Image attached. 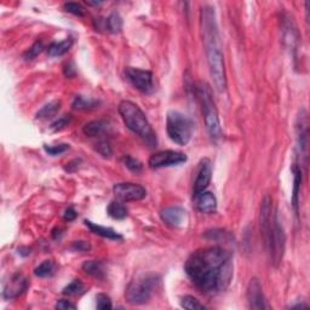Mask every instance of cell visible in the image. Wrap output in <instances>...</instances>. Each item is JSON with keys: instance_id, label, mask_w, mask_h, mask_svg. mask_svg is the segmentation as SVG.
<instances>
[{"instance_id": "cell-21", "label": "cell", "mask_w": 310, "mask_h": 310, "mask_svg": "<svg viewBox=\"0 0 310 310\" xmlns=\"http://www.w3.org/2000/svg\"><path fill=\"white\" fill-rule=\"evenodd\" d=\"M72 45L73 38H67L59 43H52L48 49L49 56L50 57H59V56H63L71 50Z\"/></svg>"}, {"instance_id": "cell-11", "label": "cell", "mask_w": 310, "mask_h": 310, "mask_svg": "<svg viewBox=\"0 0 310 310\" xmlns=\"http://www.w3.org/2000/svg\"><path fill=\"white\" fill-rule=\"evenodd\" d=\"M113 193L116 198L121 201H139L147 196L144 187L136 184V183H118L113 187Z\"/></svg>"}, {"instance_id": "cell-4", "label": "cell", "mask_w": 310, "mask_h": 310, "mask_svg": "<svg viewBox=\"0 0 310 310\" xmlns=\"http://www.w3.org/2000/svg\"><path fill=\"white\" fill-rule=\"evenodd\" d=\"M196 93H198L200 103H201L206 131H208L212 141H218L222 137V128L218 111L216 108L215 101H213L212 90L206 82H200L196 88Z\"/></svg>"}, {"instance_id": "cell-35", "label": "cell", "mask_w": 310, "mask_h": 310, "mask_svg": "<svg viewBox=\"0 0 310 310\" xmlns=\"http://www.w3.org/2000/svg\"><path fill=\"white\" fill-rule=\"evenodd\" d=\"M45 152L48 153V154L56 156L62 154V153L67 152L69 149V144H66V143H63V144H57V146H45L44 147Z\"/></svg>"}, {"instance_id": "cell-40", "label": "cell", "mask_w": 310, "mask_h": 310, "mask_svg": "<svg viewBox=\"0 0 310 310\" xmlns=\"http://www.w3.org/2000/svg\"><path fill=\"white\" fill-rule=\"evenodd\" d=\"M76 211L73 208H68L66 210V212H65V219L67 222H72V221H74V219L76 218Z\"/></svg>"}, {"instance_id": "cell-25", "label": "cell", "mask_w": 310, "mask_h": 310, "mask_svg": "<svg viewBox=\"0 0 310 310\" xmlns=\"http://www.w3.org/2000/svg\"><path fill=\"white\" fill-rule=\"evenodd\" d=\"M59 108H61V102L59 101H52L48 103V105H45L43 107L40 111L36 113V119H48L51 118V116L56 115V113L59 111Z\"/></svg>"}, {"instance_id": "cell-5", "label": "cell", "mask_w": 310, "mask_h": 310, "mask_svg": "<svg viewBox=\"0 0 310 310\" xmlns=\"http://www.w3.org/2000/svg\"><path fill=\"white\" fill-rule=\"evenodd\" d=\"M262 235L263 239H264V244L272 264L274 266H279L285 253L286 234L284 226L280 223L278 213H274L271 225H269L266 232L263 233Z\"/></svg>"}, {"instance_id": "cell-22", "label": "cell", "mask_w": 310, "mask_h": 310, "mask_svg": "<svg viewBox=\"0 0 310 310\" xmlns=\"http://www.w3.org/2000/svg\"><path fill=\"white\" fill-rule=\"evenodd\" d=\"M82 271L86 274L96 279H103L106 276L105 264L99 261H88L82 264Z\"/></svg>"}, {"instance_id": "cell-7", "label": "cell", "mask_w": 310, "mask_h": 310, "mask_svg": "<svg viewBox=\"0 0 310 310\" xmlns=\"http://www.w3.org/2000/svg\"><path fill=\"white\" fill-rule=\"evenodd\" d=\"M159 284V278L154 274H143L130 282L125 297L130 304L141 305L152 298L153 292Z\"/></svg>"}, {"instance_id": "cell-18", "label": "cell", "mask_w": 310, "mask_h": 310, "mask_svg": "<svg viewBox=\"0 0 310 310\" xmlns=\"http://www.w3.org/2000/svg\"><path fill=\"white\" fill-rule=\"evenodd\" d=\"M295 173V179H293V193H292V205L296 212H298L299 206V194H301V185H302V177L303 172L301 166L296 164L292 169Z\"/></svg>"}, {"instance_id": "cell-8", "label": "cell", "mask_w": 310, "mask_h": 310, "mask_svg": "<svg viewBox=\"0 0 310 310\" xmlns=\"http://www.w3.org/2000/svg\"><path fill=\"white\" fill-rule=\"evenodd\" d=\"M125 74L129 81L142 93H152L154 91V79L152 72L143 71V69L129 67L126 68Z\"/></svg>"}, {"instance_id": "cell-36", "label": "cell", "mask_w": 310, "mask_h": 310, "mask_svg": "<svg viewBox=\"0 0 310 310\" xmlns=\"http://www.w3.org/2000/svg\"><path fill=\"white\" fill-rule=\"evenodd\" d=\"M96 301H97V309L99 310H107L113 308L111 298H109L107 295H105V293H99V295H97Z\"/></svg>"}, {"instance_id": "cell-12", "label": "cell", "mask_w": 310, "mask_h": 310, "mask_svg": "<svg viewBox=\"0 0 310 310\" xmlns=\"http://www.w3.org/2000/svg\"><path fill=\"white\" fill-rule=\"evenodd\" d=\"M246 296H247L249 306L251 309L262 310L269 308L268 304H266L264 293H263L262 285L257 278H252L250 280Z\"/></svg>"}, {"instance_id": "cell-37", "label": "cell", "mask_w": 310, "mask_h": 310, "mask_svg": "<svg viewBox=\"0 0 310 310\" xmlns=\"http://www.w3.org/2000/svg\"><path fill=\"white\" fill-rule=\"evenodd\" d=\"M72 121V116L71 115H63L59 118L58 120H56L55 122L51 125V130L52 131H61L66 128V126H68L71 124Z\"/></svg>"}, {"instance_id": "cell-14", "label": "cell", "mask_w": 310, "mask_h": 310, "mask_svg": "<svg viewBox=\"0 0 310 310\" xmlns=\"http://www.w3.org/2000/svg\"><path fill=\"white\" fill-rule=\"evenodd\" d=\"M193 200H194L195 208L201 213H215L217 211V199L211 192L202 191L193 194Z\"/></svg>"}, {"instance_id": "cell-17", "label": "cell", "mask_w": 310, "mask_h": 310, "mask_svg": "<svg viewBox=\"0 0 310 310\" xmlns=\"http://www.w3.org/2000/svg\"><path fill=\"white\" fill-rule=\"evenodd\" d=\"M211 177H212L211 161H210L209 159L201 160V162L199 164L198 175H196V178L194 182V193L206 191L210 182H211Z\"/></svg>"}, {"instance_id": "cell-26", "label": "cell", "mask_w": 310, "mask_h": 310, "mask_svg": "<svg viewBox=\"0 0 310 310\" xmlns=\"http://www.w3.org/2000/svg\"><path fill=\"white\" fill-rule=\"evenodd\" d=\"M106 28H108L109 32L119 33L122 29V18L119 13L113 12L108 18L106 19Z\"/></svg>"}, {"instance_id": "cell-6", "label": "cell", "mask_w": 310, "mask_h": 310, "mask_svg": "<svg viewBox=\"0 0 310 310\" xmlns=\"http://www.w3.org/2000/svg\"><path fill=\"white\" fill-rule=\"evenodd\" d=\"M193 125L192 119L178 111H170L166 116V131L170 139L178 146H187L192 139Z\"/></svg>"}, {"instance_id": "cell-41", "label": "cell", "mask_w": 310, "mask_h": 310, "mask_svg": "<svg viewBox=\"0 0 310 310\" xmlns=\"http://www.w3.org/2000/svg\"><path fill=\"white\" fill-rule=\"evenodd\" d=\"M101 4H102L101 2H95V3L88 2V5H90V6H98V5H101Z\"/></svg>"}, {"instance_id": "cell-33", "label": "cell", "mask_w": 310, "mask_h": 310, "mask_svg": "<svg viewBox=\"0 0 310 310\" xmlns=\"http://www.w3.org/2000/svg\"><path fill=\"white\" fill-rule=\"evenodd\" d=\"M96 151L98 154H101L103 158H111L113 154V149L111 144L107 141H101L96 144Z\"/></svg>"}, {"instance_id": "cell-19", "label": "cell", "mask_w": 310, "mask_h": 310, "mask_svg": "<svg viewBox=\"0 0 310 310\" xmlns=\"http://www.w3.org/2000/svg\"><path fill=\"white\" fill-rule=\"evenodd\" d=\"M85 224L92 233H95V234L102 236V238H107L109 240H121L122 239V236L120 235L119 233H116L114 229H112V228H107V226L98 225V224H96V223H93L91 221H88V219L85 221Z\"/></svg>"}, {"instance_id": "cell-28", "label": "cell", "mask_w": 310, "mask_h": 310, "mask_svg": "<svg viewBox=\"0 0 310 310\" xmlns=\"http://www.w3.org/2000/svg\"><path fill=\"white\" fill-rule=\"evenodd\" d=\"M84 291H85L84 284H82L80 280H74V281H72L68 286H66L62 292L63 295L66 296H79L81 295V293H84Z\"/></svg>"}, {"instance_id": "cell-16", "label": "cell", "mask_w": 310, "mask_h": 310, "mask_svg": "<svg viewBox=\"0 0 310 310\" xmlns=\"http://www.w3.org/2000/svg\"><path fill=\"white\" fill-rule=\"evenodd\" d=\"M185 210L181 208V206H170V208L162 210L161 213H160V217H161L162 222L172 226V228L181 226L185 221Z\"/></svg>"}, {"instance_id": "cell-30", "label": "cell", "mask_w": 310, "mask_h": 310, "mask_svg": "<svg viewBox=\"0 0 310 310\" xmlns=\"http://www.w3.org/2000/svg\"><path fill=\"white\" fill-rule=\"evenodd\" d=\"M181 305L182 308L189 309V310L205 309V305L201 304L199 299L193 297V296H184V297L181 299Z\"/></svg>"}, {"instance_id": "cell-15", "label": "cell", "mask_w": 310, "mask_h": 310, "mask_svg": "<svg viewBox=\"0 0 310 310\" xmlns=\"http://www.w3.org/2000/svg\"><path fill=\"white\" fill-rule=\"evenodd\" d=\"M28 287V280H27L22 274H15L10 279V281L4 287V298L13 299L21 296L23 292Z\"/></svg>"}, {"instance_id": "cell-27", "label": "cell", "mask_w": 310, "mask_h": 310, "mask_svg": "<svg viewBox=\"0 0 310 310\" xmlns=\"http://www.w3.org/2000/svg\"><path fill=\"white\" fill-rule=\"evenodd\" d=\"M53 271H55V263L52 261H45L36 266L34 269V274L38 278H48V276L52 275Z\"/></svg>"}, {"instance_id": "cell-23", "label": "cell", "mask_w": 310, "mask_h": 310, "mask_svg": "<svg viewBox=\"0 0 310 310\" xmlns=\"http://www.w3.org/2000/svg\"><path fill=\"white\" fill-rule=\"evenodd\" d=\"M98 105L99 102L95 98L85 97V96H76L72 106L76 111H90V109H95Z\"/></svg>"}, {"instance_id": "cell-32", "label": "cell", "mask_w": 310, "mask_h": 310, "mask_svg": "<svg viewBox=\"0 0 310 310\" xmlns=\"http://www.w3.org/2000/svg\"><path fill=\"white\" fill-rule=\"evenodd\" d=\"M43 49H44V45H43V43L42 42H35L34 44H33L31 48H29L25 52V55H23V58L27 59V61H28V59L35 58L36 56H38L39 53L43 51Z\"/></svg>"}, {"instance_id": "cell-1", "label": "cell", "mask_w": 310, "mask_h": 310, "mask_svg": "<svg viewBox=\"0 0 310 310\" xmlns=\"http://www.w3.org/2000/svg\"><path fill=\"white\" fill-rule=\"evenodd\" d=\"M184 271L193 284L204 293H219L232 281V253L219 246L196 250L187 259Z\"/></svg>"}, {"instance_id": "cell-2", "label": "cell", "mask_w": 310, "mask_h": 310, "mask_svg": "<svg viewBox=\"0 0 310 310\" xmlns=\"http://www.w3.org/2000/svg\"><path fill=\"white\" fill-rule=\"evenodd\" d=\"M201 32L205 43L210 75L216 90L218 92H224L226 89L224 56L222 51L216 11L211 5H205L201 9Z\"/></svg>"}, {"instance_id": "cell-13", "label": "cell", "mask_w": 310, "mask_h": 310, "mask_svg": "<svg viewBox=\"0 0 310 310\" xmlns=\"http://www.w3.org/2000/svg\"><path fill=\"white\" fill-rule=\"evenodd\" d=\"M281 32H282V40H284L285 45L295 52L298 48L299 34L297 31V27L295 26L292 18H290V16L287 15L281 16Z\"/></svg>"}, {"instance_id": "cell-29", "label": "cell", "mask_w": 310, "mask_h": 310, "mask_svg": "<svg viewBox=\"0 0 310 310\" xmlns=\"http://www.w3.org/2000/svg\"><path fill=\"white\" fill-rule=\"evenodd\" d=\"M205 236L210 240H215V241H229L232 239V235L223 229H213V231L206 232Z\"/></svg>"}, {"instance_id": "cell-39", "label": "cell", "mask_w": 310, "mask_h": 310, "mask_svg": "<svg viewBox=\"0 0 310 310\" xmlns=\"http://www.w3.org/2000/svg\"><path fill=\"white\" fill-rule=\"evenodd\" d=\"M56 309H75L76 306L75 304H73L69 301H66V299H59V301L56 303Z\"/></svg>"}, {"instance_id": "cell-38", "label": "cell", "mask_w": 310, "mask_h": 310, "mask_svg": "<svg viewBox=\"0 0 310 310\" xmlns=\"http://www.w3.org/2000/svg\"><path fill=\"white\" fill-rule=\"evenodd\" d=\"M72 249L78 252H86L91 249V246L88 241H74L72 244Z\"/></svg>"}, {"instance_id": "cell-34", "label": "cell", "mask_w": 310, "mask_h": 310, "mask_svg": "<svg viewBox=\"0 0 310 310\" xmlns=\"http://www.w3.org/2000/svg\"><path fill=\"white\" fill-rule=\"evenodd\" d=\"M124 164L126 168H128L130 171L132 172H141L142 171V164L138 161L137 159L132 158V156H125L124 158Z\"/></svg>"}, {"instance_id": "cell-9", "label": "cell", "mask_w": 310, "mask_h": 310, "mask_svg": "<svg viewBox=\"0 0 310 310\" xmlns=\"http://www.w3.org/2000/svg\"><path fill=\"white\" fill-rule=\"evenodd\" d=\"M187 155L181 152L175 151H162L153 154L149 158L148 164L152 169L171 168V166L181 165L187 161Z\"/></svg>"}, {"instance_id": "cell-31", "label": "cell", "mask_w": 310, "mask_h": 310, "mask_svg": "<svg viewBox=\"0 0 310 310\" xmlns=\"http://www.w3.org/2000/svg\"><path fill=\"white\" fill-rule=\"evenodd\" d=\"M63 9H65L67 12L72 13V15L78 16V17H82V16L85 15L84 6L78 4V3H66V4L63 5Z\"/></svg>"}, {"instance_id": "cell-20", "label": "cell", "mask_w": 310, "mask_h": 310, "mask_svg": "<svg viewBox=\"0 0 310 310\" xmlns=\"http://www.w3.org/2000/svg\"><path fill=\"white\" fill-rule=\"evenodd\" d=\"M108 129V122L105 121V120H93V121H90L84 126L82 131L89 137H98V136L106 133Z\"/></svg>"}, {"instance_id": "cell-10", "label": "cell", "mask_w": 310, "mask_h": 310, "mask_svg": "<svg viewBox=\"0 0 310 310\" xmlns=\"http://www.w3.org/2000/svg\"><path fill=\"white\" fill-rule=\"evenodd\" d=\"M296 135H297V147L301 159H308L309 148V121L305 109H301L296 121Z\"/></svg>"}, {"instance_id": "cell-3", "label": "cell", "mask_w": 310, "mask_h": 310, "mask_svg": "<svg viewBox=\"0 0 310 310\" xmlns=\"http://www.w3.org/2000/svg\"><path fill=\"white\" fill-rule=\"evenodd\" d=\"M119 114L130 131L137 135L149 147L156 146V135L142 109L131 101H121L118 107Z\"/></svg>"}, {"instance_id": "cell-24", "label": "cell", "mask_w": 310, "mask_h": 310, "mask_svg": "<svg viewBox=\"0 0 310 310\" xmlns=\"http://www.w3.org/2000/svg\"><path fill=\"white\" fill-rule=\"evenodd\" d=\"M107 213L114 219H124L128 217V209L125 205H122L121 202L118 201H112L111 204L107 208Z\"/></svg>"}]
</instances>
